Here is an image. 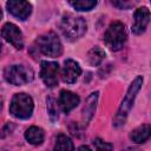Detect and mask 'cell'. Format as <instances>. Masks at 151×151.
Returning a JSON list of instances; mask_svg holds the SVG:
<instances>
[{
    "label": "cell",
    "mask_w": 151,
    "mask_h": 151,
    "mask_svg": "<svg viewBox=\"0 0 151 151\" xmlns=\"http://www.w3.org/2000/svg\"><path fill=\"white\" fill-rule=\"evenodd\" d=\"M142 85H143V77L137 76L133 79V81L130 84V86L126 91V94H125L124 99L122 100V104H120V106H119V109L114 116V119H113V126L118 127V126L124 125V123L126 122V118H127V116H129V113L133 106L137 93L142 88Z\"/></svg>",
    "instance_id": "cell-1"
},
{
    "label": "cell",
    "mask_w": 151,
    "mask_h": 151,
    "mask_svg": "<svg viewBox=\"0 0 151 151\" xmlns=\"http://www.w3.org/2000/svg\"><path fill=\"white\" fill-rule=\"evenodd\" d=\"M87 29V24L84 18L77 17L73 14H65L60 21V31L63 32L64 37L68 40L73 41L81 38Z\"/></svg>",
    "instance_id": "cell-2"
},
{
    "label": "cell",
    "mask_w": 151,
    "mask_h": 151,
    "mask_svg": "<svg viewBox=\"0 0 151 151\" xmlns=\"http://www.w3.org/2000/svg\"><path fill=\"white\" fill-rule=\"evenodd\" d=\"M34 50L47 57H59L63 53V45L54 32H47L37 38Z\"/></svg>",
    "instance_id": "cell-3"
},
{
    "label": "cell",
    "mask_w": 151,
    "mask_h": 151,
    "mask_svg": "<svg viewBox=\"0 0 151 151\" xmlns=\"http://www.w3.org/2000/svg\"><path fill=\"white\" fill-rule=\"evenodd\" d=\"M127 40L125 25L120 21H113L107 27L104 34V41L111 51H119L124 47Z\"/></svg>",
    "instance_id": "cell-4"
},
{
    "label": "cell",
    "mask_w": 151,
    "mask_h": 151,
    "mask_svg": "<svg viewBox=\"0 0 151 151\" xmlns=\"http://www.w3.org/2000/svg\"><path fill=\"white\" fill-rule=\"evenodd\" d=\"M4 78L12 85H25L33 80L34 73L31 67L26 65H11L4 71Z\"/></svg>",
    "instance_id": "cell-5"
},
{
    "label": "cell",
    "mask_w": 151,
    "mask_h": 151,
    "mask_svg": "<svg viewBox=\"0 0 151 151\" xmlns=\"http://www.w3.org/2000/svg\"><path fill=\"white\" fill-rule=\"evenodd\" d=\"M33 100L26 93H15L9 105V112L12 116L19 119H27L33 112Z\"/></svg>",
    "instance_id": "cell-6"
},
{
    "label": "cell",
    "mask_w": 151,
    "mask_h": 151,
    "mask_svg": "<svg viewBox=\"0 0 151 151\" xmlns=\"http://www.w3.org/2000/svg\"><path fill=\"white\" fill-rule=\"evenodd\" d=\"M59 65L55 61H42L40 65V77L44 84L48 87H54L58 85Z\"/></svg>",
    "instance_id": "cell-7"
},
{
    "label": "cell",
    "mask_w": 151,
    "mask_h": 151,
    "mask_svg": "<svg viewBox=\"0 0 151 151\" xmlns=\"http://www.w3.org/2000/svg\"><path fill=\"white\" fill-rule=\"evenodd\" d=\"M1 35L6 41L13 45V47H15L17 50H21L24 47V37L17 25L12 22L5 24L1 29Z\"/></svg>",
    "instance_id": "cell-8"
},
{
    "label": "cell",
    "mask_w": 151,
    "mask_h": 151,
    "mask_svg": "<svg viewBox=\"0 0 151 151\" xmlns=\"http://www.w3.org/2000/svg\"><path fill=\"white\" fill-rule=\"evenodd\" d=\"M6 7L12 15H14L15 18H18L20 20H26L32 12V5L28 1L9 0V1H7Z\"/></svg>",
    "instance_id": "cell-9"
},
{
    "label": "cell",
    "mask_w": 151,
    "mask_h": 151,
    "mask_svg": "<svg viewBox=\"0 0 151 151\" xmlns=\"http://www.w3.org/2000/svg\"><path fill=\"white\" fill-rule=\"evenodd\" d=\"M149 22H150V11L147 9V7H139L138 9H136L133 15L132 32L134 34L144 33Z\"/></svg>",
    "instance_id": "cell-10"
},
{
    "label": "cell",
    "mask_w": 151,
    "mask_h": 151,
    "mask_svg": "<svg viewBox=\"0 0 151 151\" xmlns=\"http://www.w3.org/2000/svg\"><path fill=\"white\" fill-rule=\"evenodd\" d=\"M80 101V98L78 94L71 92V91H67V90H63L59 94V99H58V104H59V107L60 110L64 112V113H68L71 112L74 107L78 106Z\"/></svg>",
    "instance_id": "cell-11"
},
{
    "label": "cell",
    "mask_w": 151,
    "mask_h": 151,
    "mask_svg": "<svg viewBox=\"0 0 151 151\" xmlns=\"http://www.w3.org/2000/svg\"><path fill=\"white\" fill-rule=\"evenodd\" d=\"M80 73H81V68L77 61H74L73 59L65 60L64 67L61 71V77H63V80L65 83H67V84L76 83L77 79L79 78Z\"/></svg>",
    "instance_id": "cell-12"
},
{
    "label": "cell",
    "mask_w": 151,
    "mask_h": 151,
    "mask_svg": "<svg viewBox=\"0 0 151 151\" xmlns=\"http://www.w3.org/2000/svg\"><path fill=\"white\" fill-rule=\"evenodd\" d=\"M98 94H99L98 92H93L86 98V101H85V105H84L83 112H81L83 113V123L85 125H87L91 122V119H92V117H93V114L96 112L97 101H98Z\"/></svg>",
    "instance_id": "cell-13"
},
{
    "label": "cell",
    "mask_w": 151,
    "mask_h": 151,
    "mask_svg": "<svg viewBox=\"0 0 151 151\" xmlns=\"http://www.w3.org/2000/svg\"><path fill=\"white\" fill-rule=\"evenodd\" d=\"M151 134V127L149 124H143L138 127H136L133 131H131L130 133V138L134 142V143H145Z\"/></svg>",
    "instance_id": "cell-14"
},
{
    "label": "cell",
    "mask_w": 151,
    "mask_h": 151,
    "mask_svg": "<svg viewBox=\"0 0 151 151\" xmlns=\"http://www.w3.org/2000/svg\"><path fill=\"white\" fill-rule=\"evenodd\" d=\"M25 138L32 145H40L44 142L45 134H44V131L40 127H38V126H31V127H28L26 130Z\"/></svg>",
    "instance_id": "cell-15"
},
{
    "label": "cell",
    "mask_w": 151,
    "mask_h": 151,
    "mask_svg": "<svg viewBox=\"0 0 151 151\" xmlns=\"http://www.w3.org/2000/svg\"><path fill=\"white\" fill-rule=\"evenodd\" d=\"M105 58V52L99 46L92 47L87 53V60L92 66H98Z\"/></svg>",
    "instance_id": "cell-16"
},
{
    "label": "cell",
    "mask_w": 151,
    "mask_h": 151,
    "mask_svg": "<svg viewBox=\"0 0 151 151\" xmlns=\"http://www.w3.org/2000/svg\"><path fill=\"white\" fill-rule=\"evenodd\" d=\"M73 142L66 134H59L55 140L53 151H73Z\"/></svg>",
    "instance_id": "cell-17"
},
{
    "label": "cell",
    "mask_w": 151,
    "mask_h": 151,
    "mask_svg": "<svg viewBox=\"0 0 151 151\" xmlns=\"http://www.w3.org/2000/svg\"><path fill=\"white\" fill-rule=\"evenodd\" d=\"M70 5L77 9V11H91L96 5V0H76V1H70Z\"/></svg>",
    "instance_id": "cell-18"
},
{
    "label": "cell",
    "mask_w": 151,
    "mask_h": 151,
    "mask_svg": "<svg viewBox=\"0 0 151 151\" xmlns=\"http://www.w3.org/2000/svg\"><path fill=\"white\" fill-rule=\"evenodd\" d=\"M47 112H48V116L51 118L52 122H55L58 119V110H57V104H55V100L50 97L47 99Z\"/></svg>",
    "instance_id": "cell-19"
},
{
    "label": "cell",
    "mask_w": 151,
    "mask_h": 151,
    "mask_svg": "<svg viewBox=\"0 0 151 151\" xmlns=\"http://www.w3.org/2000/svg\"><path fill=\"white\" fill-rule=\"evenodd\" d=\"M94 146L97 151H112L113 150V145L111 143H106L99 138L94 140Z\"/></svg>",
    "instance_id": "cell-20"
},
{
    "label": "cell",
    "mask_w": 151,
    "mask_h": 151,
    "mask_svg": "<svg viewBox=\"0 0 151 151\" xmlns=\"http://www.w3.org/2000/svg\"><path fill=\"white\" fill-rule=\"evenodd\" d=\"M112 5L120 8V9H127L131 6H133V2H127V1H112Z\"/></svg>",
    "instance_id": "cell-21"
},
{
    "label": "cell",
    "mask_w": 151,
    "mask_h": 151,
    "mask_svg": "<svg viewBox=\"0 0 151 151\" xmlns=\"http://www.w3.org/2000/svg\"><path fill=\"white\" fill-rule=\"evenodd\" d=\"M78 151H92L87 145H81L79 149H78Z\"/></svg>",
    "instance_id": "cell-22"
},
{
    "label": "cell",
    "mask_w": 151,
    "mask_h": 151,
    "mask_svg": "<svg viewBox=\"0 0 151 151\" xmlns=\"http://www.w3.org/2000/svg\"><path fill=\"white\" fill-rule=\"evenodd\" d=\"M124 151H140L138 147H127L126 150H124Z\"/></svg>",
    "instance_id": "cell-23"
},
{
    "label": "cell",
    "mask_w": 151,
    "mask_h": 151,
    "mask_svg": "<svg viewBox=\"0 0 151 151\" xmlns=\"http://www.w3.org/2000/svg\"><path fill=\"white\" fill-rule=\"evenodd\" d=\"M1 107H2V99L0 98V111H1Z\"/></svg>",
    "instance_id": "cell-24"
},
{
    "label": "cell",
    "mask_w": 151,
    "mask_h": 151,
    "mask_svg": "<svg viewBox=\"0 0 151 151\" xmlns=\"http://www.w3.org/2000/svg\"><path fill=\"white\" fill-rule=\"evenodd\" d=\"M1 18H2V11H1V8H0V20H1Z\"/></svg>",
    "instance_id": "cell-25"
},
{
    "label": "cell",
    "mask_w": 151,
    "mask_h": 151,
    "mask_svg": "<svg viewBox=\"0 0 151 151\" xmlns=\"http://www.w3.org/2000/svg\"><path fill=\"white\" fill-rule=\"evenodd\" d=\"M0 151H6V150H4V149H0Z\"/></svg>",
    "instance_id": "cell-26"
}]
</instances>
